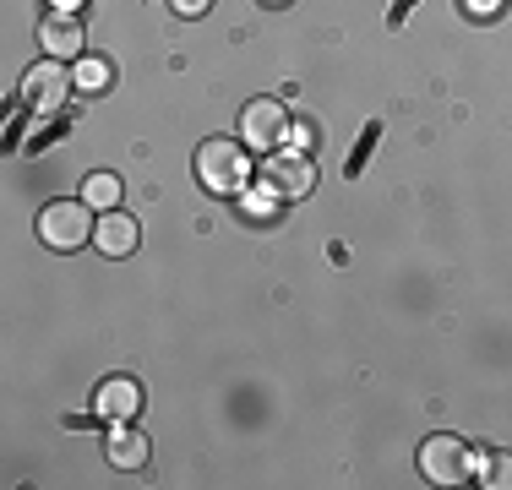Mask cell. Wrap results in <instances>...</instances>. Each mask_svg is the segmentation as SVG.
<instances>
[{
	"instance_id": "1",
	"label": "cell",
	"mask_w": 512,
	"mask_h": 490,
	"mask_svg": "<svg viewBox=\"0 0 512 490\" xmlns=\"http://www.w3.org/2000/svg\"><path fill=\"white\" fill-rule=\"evenodd\" d=\"M197 180L218 196H235L251 186V158H246V142H229V137H213L197 147Z\"/></svg>"
},
{
	"instance_id": "2",
	"label": "cell",
	"mask_w": 512,
	"mask_h": 490,
	"mask_svg": "<svg viewBox=\"0 0 512 490\" xmlns=\"http://www.w3.org/2000/svg\"><path fill=\"white\" fill-rule=\"evenodd\" d=\"M93 229H99V218H93L88 202H50L39 213V240L50 251H82L93 240Z\"/></svg>"
},
{
	"instance_id": "3",
	"label": "cell",
	"mask_w": 512,
	"mask_h": 490,
	"mask_svg": "<svg viewBox=\"0 0 512 490\" xmlns=\"http://www.w3.org/2000/svg\"><path fill=\"white\" fill-rule=\"evenodd\" d=\"M469 469H480V458H474V447L463 436H425L420 447V474L431 485H463L469 480Z\"/></svg>"
},
{
	"instance_id": "4",
	"label": "cell",
	"mask_w": 512,
	"mask_h": 490,
	"mask_svg": "<svg viewBox=\"0 0 512 490\" xmlns=\"http://www.w3.org/2000/svg\"><path fill=\"white\" fill-rule=\"evenodd\" d=\"M289 137V109L278 104V98H251L246 109H240V142L251 147V153H267V147H278Z\"/></svg>"
},
{
	"instance_id": "5",
	"label": "cell",
	"mask_w": 512,
	"mask_h": 490,
	"mask_svg": "<svg viewBox=\"0 0 512 490\" xmlns=\"http://www.w3.org/2000/svg\"><path fill=\"white\" fill-rule=\"evenodd\" d=\"M262 186H267V196H278V202H289V196H311V186H316L311 153H273L267 169H262Z\"/></svg>"
},
{
	"instance_id": "6",
	"label": "cell",
	"mask_w": 512,
	"mask_h": 490,
	"mask_svg": "<svg viewBox=\"0 0 512 490\" xmlns=\"http://www.w3.org/2000/svg\"><path fill=\"white\" fill-rule=\"evenodd\" d=\"M66 93H71L66 60H39V66L22 77V104H28L33 115H55V109L66 104Z\"/></svg>"
},
{
	"instance_id": "7",
	"label": "cell",
	"mask_w": 512,
	"mask_h": 490,
	"mask_svg": "<svg viewBox=\"0 0 512 490\" xmlns=\"http://www.w3.org/2000/svg\"><path fill=\"white\" fill-rule=\"evenodd\" d=\"M39 44L50 49V60H77L82 55V22H77V11H50V17L39 22Z\"/></svg>"
},
{
	"instance_id": "8",
	"label": "cell",
	"mask_w": 512,
	"mask_h": 490,
	"mask_svg": "<svg viewBox=\"0 0 512 490\" xmlns=\"http://www.w3.org/2000/svg\"><path fill=\"white\" fill-rule=\"evenodd\" d=\"M137 240H142L137 218L120 213V207H109V213L99 218V229H93V245H99L104 256H131V251H137Z\"/></svg>"
},
{
	"instance_id": "9",
	"label": "cell",
	"mask_w": 512,
	"mask_h": 490,
	"mask_svg": "<svg viewBox=\"0 0 512 490\" xmlns=\"http://www.w3.org/2000/svg\"><path fill=\"white\" fill-rule=\"evenodd\" d=\"M104 452H109V463H115V469H148V458H153L148 436H142L131 420H115V431H109Z\"/></svg>"
},
{
	"instance_id": "10",
	"label": "cell",
	"mask_w": 512,
	"mask_h": 490,
	"mask_svg": "<svg viewBox=\"0 0 512 490\" xmlns=\"http://www.w3.org/2000/svg\"><path fill=\"white\" fill-rule=\"evenodd\" d=\"M99 414L104 420H137L142 414V387L131 376H109L99 387Z\"/></svg>"
},
{
	"instance_id": "11",
	"label": "cell",
	"mask_w": 512,
	"mask_h": 490,
	"mask_svg": "<svg viewBox=\"0 0 512 490\" xmlns=\"http://www.w3.org/2000/svg\"><path fill=\"white\" fill-rule=\"evenodd\" d=\"M82 202H88L93 213H109V207H120V175H109V169H93L88 186H82Z\"/></svg>"
},
{
	"instance_id": "12",
	"label": "cell",
	"mask_w": 512,
	"mask_h": 490,
	"mask_svg": "<svg viewBox=\"0 0 512 490\" xmlns=\"http://www.w3.org/2000/svg\"><path fill=\"white\" fill-rule=\"evenodd\" d=\"M480 485H491V490L512 485V452H485L480 458Z\"/></svg>"
},
{
	"instance_id": "13",
	"label": "cell",
	"mask_w": 512,
	"mask_h": 490,
	"mask_svg": "<svg viewBox=\"0 0 512 490\" xmlns=\"http://www.w3.org/2000/svg\"><path fill=\"white\" fill-rule=\"evenodd\" d=\"M169 6H175V11H180V17H202V11H207V6H213V0H169Z\"/></svg>"
},
{
	"instance_id": "14",
	"label": "cell",
	"mask_w": 512,
	"mask_h": 490,
	"mask_svg": "<svg viewBox=\"0 0 512 490\" xmlns=\"http://www.w3.org/2000/svg\"><path fill=\"white\" fill-rule=\"evenodd\" d=\"M463 6H469L474 17H496V6H502V0H463Z\"/></svg>"
},
{
	"instance_id": "15",
	"label": "cell",
	"mask_w": 512,
	"mask_h": 490,
	"mask_svg": "<svg viewBox=\"0 0 512 490\" xmlns=\"http://www.w3.org/2000/svg\"><path fill=\"white\" fill-rule=\"evenodd\" d=\"M82 82H88V88H99V82H104V66H99V60H88V66H82Z\"/></svg>"
},
{
	"instance_id": "16",
	"label": "cell",
	"mask_w": 512,
	"mask_h": 490,
	"mask_svg": "<svg viewBox=\"0 0 512 490\" xmlns=\"http://www.w3.org/2000/svg\"><path fill=\"white\" fill-rule=\"evenodd\" d=\"M50 11H82V0H50Z\"/></svg>"
},
{
	"instance_id": "17",
	"label": "cell",
	"mask_w": 512,
	"mask_h": 490,
	"mask_svg": "<svg viewBox=\"0 0 512 490\" xmlns=\"http://www.w3.org/2000/svg\"><path fill=\"white\" fill-rule=\"evenodd\" d=\"M267 6H284V0H267Z\"/></svg>"
}]
</instances>
